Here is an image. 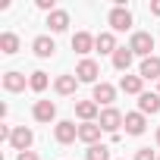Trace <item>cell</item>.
<instances>
[{
    "mask_svg": "<svg viewBox=\"0 0 160 160\" xmlns=\"http://www.w3.org/2000/svg\"><path fill=\"white\" fill-rule=\"evenodd\" d=\"M129 50H132L135 57H141V60L154 57V53H151V50H154V35H151V32H135L132 41H129Z\"/></svg>",
    "mask_w": 160,
    "mask_h": 160,
    "instance_id": "obj_1",
    "label": "cell"
},
{
    "mask_svg": "<svg viewBox=\"0 0 160 160\" xmlns=\"http://www.w3.org/2000/svg\"><path fill=\"white\" fill-rule=\"evenodd\" d=\"M122 122H126V116H122V113H119L116 107H104V110H101V119H98V126H101L104 132H110V135H116Z\"/></svg>",
    "mask_w": 160,
    "mask_h": 160,
    "instance_id": "obj_2",
    "label": "cell"
},
{
    "mask_svg": "<svg viewBox=\"0 0 160 160\" xmlns=\"http://www.w3.org/2000/svg\"><path fill=\"white\" fill-rule=\"evenodd\" d=\"M98 75H101V66H98L91 57H85L82 63L75 66V78H78V82H91V85H98Z\"/></svg>",
    "mask_w": 160,
    "mask_h": 160,
    "instance_id": "obj_3",
    "label": "cell"
},
{
    "mask_svg": "<svg viewBox=\"0 0 160 160\" xmlns=\"http://www.w3.org/2000/svg\"><path fill=\"white\" fill-rule=\"evenodd\" d=\"M107 22H110L113 32H129V28H132V13H129L126 7H113L110 16H107Z\"/></svg>",
    "mask_w": 160,
    "mask_h": 160,
    "instance_id": "obj_4",
    "label": "cell"
},
{
    "mask_svg": "<svg viewBox=\"0 0 160 160\" xmlns=\"http://www.w3.org/2000/svg\"><path fill=\"white\" fill-rule=\"evenodd\" d=\"M53 138H57L60 144H72V141L78 138V126H75L72 119H60V122L53 126Z\"/></svg>",
    "mask_w": 160,
    "mask_h": 160,
    "instance_id": "obj_5",
    "label": "cell"
},
{
    "mask_svg": "<svg viewBox=\"0 0 160 160\" xmlns=\"http://www.w3.org/2000/svg\"><path fill=\"white\" fill-rule=\"evenodd\" d=\"M10 144H13L19 154H22V151H32V144H35V132L25 129V126H16L13 135H10Z\"/></svg>",
    "mask_w": 160,
    "mask_h": 160,
    "instance_id": "obj_6",
    "label": "cell"
},
{
    "mask_svg": "<svg viewBox=\"0 0 160 160\" xmlns=\"http://www.w3.org/2000/svg\"><path fill=\"white\" fill-rule=\"evenodd\" d=\"M91 101H94L98 107H110V104L116 101V88H113L110 82H98L94 91H91Z\"/></svg>",
    "mask_w": 160,
    "mask_h": 160,
    "instance_id": "obj_7",
    "label": "cell"
},
{
    "mask_svg": "<svg viewBox=\"0 0 160 160\" xmlns=\"http://www.w3.org/2000/svg\"><path fill=\"white\" fill-rule=\"evenodd\" d=\"M75 116L82 119V122H98L101 119V107L94 101H78L75 104Z\"/></svg>",
    "mask_w": 160,
    "mask_h": 160,
    "instance_id": "obj_8",
    "label": "cell"
},
{
    "mask_svg": "<svg viewBox=\"0 0 160 160\" xmlns=\"http://www.w3.org/2000/svg\"><path fill=\"white\" fill-rule=\"evenodd\" d=\"M32 50H35V57L47 60V57H53V53H57V44H53V38H50V35H38V38L32 41Z\"/></svg>",
    "mask_w": 160,
    "mask_h": 160,
    "instance_id": "obj_9",
    "label": "cell"
},
{
    "mask_svg": "<svg viewBox=\"0 0 160 160\" xmlns=\"http://www.w3.org/2000/svg\"><path fill=\"white\" fill-rule=\"evenodd\" d=\"M101 132H104V129H101L98 122H82V126H78V141H85L88 148H91V144H101Z\"/></svg>",
    "mask_w": 160,
    "mask_h": 160,
    "instance_id": "obj_10",
    "label": "cell"
},
{
    "mask_svg": "<svg viewBox=\"0 0 160 160\" xmlns=\"http://www.w3.org/2000/svg\"><path fill=\"white\" fill-rule=\"evenodd\" d=\"M32 116H35L38 122H50V119H57V104H53V101H35Z\"/></svg>",
    "mask_w": 160,
    "mask_h": 160,
    "instance_id": "obj_11",
    "label": "cell"
},
{
    "mask_svg": "<svg viewBox=\"0 0 160 160\" xmlns=\"http://www.w3.org/2000/svg\"><path fill=\"white\" fill-rule=\"evenodd\" d=\"M138 75L144 78V82H151V78H157V82H160V57H148V60H141Z\"/></svg>",
    "mask_w": 160,
    "mask_h": 160,
    "instance_id": "obj_12",
    "label": "cell"
},
{
    "mask_svg": "<svg viewBox=\"0 0 160 160\" xmlns=\"http://www.w3.org/2000/svg\"><path fill=\"white\" fill-rule=\"evenodd\" d=\"M126 132L129 135H144V129H148V119H144V113H126Z\"/></svg>",
    "mask_w": 160,
    "mask_h": 160,
    "instance_id": "obj_13",
    "label": "cell"
},
{
    "mask_svg": "<svg viewBox=\"0 0 160 160\" xmlns=\"http://www.w3.org/2000/svg\"><path fill=\"white\" fill-rule=\"evenodd\" d=\"M141 85H144V78H141V75H122V78H119V91L135 94V98H141V94H144V91H141Z\"/></svg>",
    "mask_w": 160,
    "mask_h": 160,
    "instance_id": "obj_14",
    "label": "cell"
},
{
    "mask_svg": "<svg viewBox=\"0 0 160 160\" xmlns=\"http://www.w3.org/2000/svg\"><path fill=\"white\" fill-rule=\"evenodd\" d=\"M94 38H98V35L78 32V35L72 38V50H75V53H82V57H85V53H91V50H94Z\"/></svg>",
    "mask_w": 160,
    "mask_h": 160,
    "instance_id": "obj_15",
    "label": "cell"
},
{
    "mask_svg": "<svg viewBox=\"0 0 160 160\" xmlns=\"http://www.w3.org/2000/svg\"><path fill=\"white\" fill-rule=\"evenodd\" d=\"M75 88H78V78H75V72H72V75H60L57 82H53V91H57V94H63V98L75 94Z\"/></svg>",
    "mask_w": 160,
    "mask_h": 160,
    "instance_id": "obj_16",
    "label": "cell"
},
{
    "mask_svg": "<svg viewBox=\"0 0 160 160\" xmlns=\"http://www.w3.org/2000/svg\"><path fill=\"white\" fill-rule=\"evenodd\" d=\"M47 25H50V32H53V35L66 32V28H69V13H66V10H53V13L47 16Z\"/></svg>",
    "mask_w": 160,
    "mask_h": 160,
    "instance_id": "obj_17",
    "label": "cell"
},
{
    "mask_svg": "<svg viewBox=\"0 0 160 160\" xmlns=\"http://www.w3.org/2000/svg\"><path fill=\"white\" fill-rule=\"evenodd\" d=\"M94 50H101V53H116L119 47H116V38H113V32H101L98 38H94Z\"/></svg>",
    "mask_w": 160,
    "mask_h": 160,
    "instance_id": "obj_18",
    "label": "cell"
},
{
    "mask_svg": "<svg viewBox=\"0 0 160 160\" xmlns=\"http://www.w3.org/2000/svg\"><path fill=\"white\" fill-rule=\"evenodd\" d=\"M138 113H160V94H151V91H144L141 98H138Z\"/></svg>",
    "mask_w": 160,
    "mask_h": 160,
    "instance_id": "obj_19",
    "label": "cell"
},
{
    "mask_svg": "<svg viewBox=\"0 0 160 160\" xmlns=\"http://www.w3.org/2000/svg\"><path fill=\"white\" fill-rule=\"evenodd\" d=\"M3 88H7V91H13V94H16V91H25V75H22V72H16V69H13V72H7V75H3Z\"/></svg>",
    "mask_w": 160,
    "mask_h": 160,
    "instance_id": "obj_20",
    "label": "cell"
},
{
    "mask_svg": "<svg viewBox=\"0 0 160 160\" xmlns=\"http://www.w3.org/2000/svg\"><path fill=\"white\" fill-rule=\"evenodd\" d=\"M132 60H135V53H132L129 47H119V50L113 53V66H116L119 72H129V66H132Z\"/></svg>",
    "mask_w": 160,
    "mask_h": 160,
    "instance_id": "obj_21",
    "label": "cell"
},
{
    "mask_svg": "<svg viewBox=\"0 0 160 160\" xmlns=\"http://www.w3.org/2000/svg\"><path fill=\"white\" fill-rule=\"evenodd\" d=\"M16 50H19V35H13V32H3V35H0V53L13 57Z\"/></svg>",
    "mask_w": 160,
    "mask_h": 160,
    "instance_id": "obj_22",
    "label": "cell"
},
{
    "mask_svg": "<svg viewBox=\"0 0 160 160\" xmlns=\"http://www.w3.org/2000/svg\"><path fill=\"white\" fill-rule=\"evenodd\" d=\"M47 85H50V78H47V72H44V69H35V72L28 75V88H32V91H38V94H41Z\"/></svg>",
    "mask_w": 160,
    "mask_h": 160,
    "instance_id": "obj_23",
    "label": "cell"
},
{
    "mask_svg": "<svg viewBox=\"0 0 160 160\" xmlns=\"http://www.w3.org/2000/svg\"><path fill=\"white\" fill-rule=\"evenodd\" d=\"M85 160H110V148L107 144H91L85 151Z\"/></svg>",
    "mask_w": 160,
    "mask_h": 160,
    "instance_id": "obj_24",
    "label": "cell"
},
{
    "mask_svg": "<svg viewBox=\"0 0 160 160\" xmlns=\"http://www.w3.org/2000/svg\"><path fill=\"white\" fill-rule=\"evenodd\" d=\"M135 160H157V157H154V151H151V148H141V151L135 154Z\"/></svg>",
    "mask_w": 160,
    "mask_h": 160,
    "instance_id": "obj_25",
    "label": "cell"
},
{
    "mask_svg": "<svg viewBox=\"0 0 160 160\" xmlns=\"http://www.w3.org/2000/svg\"><path fill=\"white\" fill-rule=\"evenodd\" d=\"M38 10H44L47 16L53 13V0H38Z\"/></svg>",
    "mask_w": 160,
    "mask_h": 160,
    "instance_id": "obj_26",
    "label": "cell"
},
{
    "mask_svg": "<svg viewBox=\"0 0 160 160\" xmlns=\"http://www.w3.org/2000/svg\"><path fill=\"white\" fill-rule=\"evenodd\" d=\"M16 160H41L35 151H22V154H16Z\"/></svg>",
    "mask_w": 160,
    "mask_h": 160,
    "instance_id": "obj_27",
    "label": "cell"
},
{
    "mask_svg": "<svg viewBox=\"0 0 160 160\" xmlns=\"http://www.w3.org/2000/svg\"><path fill=\"white\" fill-rule=\"evenodd\" d=\"M151 13H154V16H160V0H154V3H151Z\"/></svg>",
    "mask_w": 160,
    "mask_h": 160,
    "instance_id": "obj_28",
    "label": "cell"
},
{
    "mask_svg": "<svg viewBox=\"0 0 160 160\" xmlns=\"http://www.w3.org/2000/svg\"><path fill=\"white\" fill-rule=\"evenodd\" d=\"M157 144H160V129H157Z\"/></svg>",
    "mask_w": 160,
    "mask_h": 160,
    "instance_id": "obj_29",
    "label": "cell"
},
{
    "mask_svg": "<svg viewBox=\"0 0 160 160\" xmlns=\"http://www.w3.org/2000/svg\"><path fill=\"white\" fill-rule=\"evenodd\" d=\"M157 94H160V82H157Z\"/></svg>",
    "mask_w": 160,
    "mask_h": 160,
    "instance_id": "obj_30",
    "label": "cell"
},
{
    "mask_svg": "<svg viewBox=\"0 0 160 160\" xmlns=\"http://www.w3.org/2000/svg\"><path fill=\"white\" fill-rule=\"evenodd\" d=\"M157 160H160V157H157Z\"/></svg>",
    "mask_w": 160,
    "mask_h": 160,
    "instance_id": "obj_31",
    "label": "cell"
}]
</instances>
